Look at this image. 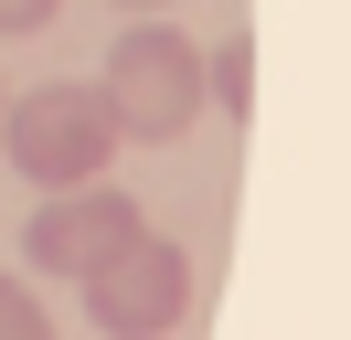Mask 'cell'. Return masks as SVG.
<instances>
[{"label": "cell", "instance_id": "obj_1", "mask_svg": "<svg viewBox=\"0 0 351 340\" xmlns=\"http://www.w3.org/2000/svg\"><path fill=\"white\" fill-rule=\"evenodd\" d=\"M96 96H107L117 138L171 149L181 127L213 106V96H202V42L171 32V21H128V32H117V53H107V75H96Z\"/></svg>", "mask_w": 351, "mask_h": 340}, {"label": "cell", "instance_id": "obj_2", "mask_svg": "<svg viewBox=\"0 0 351 340\" xmlns=\"http://www.w3.org/2000/svg\"><path fill=\"white\" fill-rule=\"evenodd\" d=\"M0 149H11V170L32 191H86V181H107V160L128 138H117L96 85H32V96L0 106Z\"/></svg>", "mask_w": 351, "mask_h": 340}, {"label": "cell", "instance_id": "obj_3", "mask_svg": "<svg viewBox=\"0 0 351 340\" xmlns=\"http://www.w3.org/2000/svg\"><path fill=\"white\" fill-rule=\"evenodd\" d=\"M75 298H86V319L107 340H160V330H181V308H192V255H181L171 234H128Z\"/></svg>", "mask_w": 351, "mask_h": 340}, {"label": "cell", "instance_id": "obj_4", "mask_svg": "<svg viewBox=\"0 0 351 340\" xmlns=\"http://www.w3.org/2000/svg\"><path fill=\"white\" fill-rule=\"evenodd\" d=\"M128 234H149V212H138L117 181H86V191H43V212H32L22 255H32V276H64V287H86V276L107 266Z\"/></svg>", "mask_w": 351, "mask_h": 340}, {"label": "cell", "instance_id": "obj_5", "mask_svg": "<svg viewBox=\"0 0 351 340\" xmlns=\"http://www.w3.org/2000/svg\"><path fill=\"white\" fill-rule=\"evenodd\" d=\"M202 96H213V106H223L234 127L256 117V42H245V32H223L213 53H202Z\"/></svg>", "mask_w": 351, "mask_h": 340}, {"label": "cell", "instance_id": "obj_6", "mask_svg": "<svg viewBox=\"0 0 351 340\" xmlns=\"http://www.w3.org/2000/svg\"><path fill=\"white\" fill-rule=\"evenodd\" d=\"M0 340H53V308L32 276H0Z\"/></svg>", "mask_w": 351, "mask_h": 340}, {"label": "cell", "instance_id": "obj_7", "mask_svg": "<svg viewBox=\"0 0 351 340\" xmlns=\"http://www.w3.org/2000/svg\"><path fill=\"white\" fill-rule=\"evenodd\" d=\"M53 11H64V0H0V32H43Z\"/></svg>", "mask_w": 351, "mask_h": 340}, {"label": "cell", "instance_id": "obj_8", "mask_svg": "<svg viewBox=\"0 0 351 340\" xmlns=\"http://www.w3.org/2000/svg\"><path fill=\"white\" fill-rule=\"evenodd\" d=\"M117 11H171V0H117Z\"/></svg>", "mask_w": 351, "mask_h": 340}, {"label": "cell", "instance_id": "obj_9", "mask_svg": "<svg viewBox=\"0 0 351 340\" xmlns=\"http://www.w3.org/2000/svg\"><path fill=\"white\" fill-rule=\"evenodd\" d=\"M0 106H11V96H0Z\"/></svg>", "mask_w": 351, "mask_h": 340}]
</instances>
